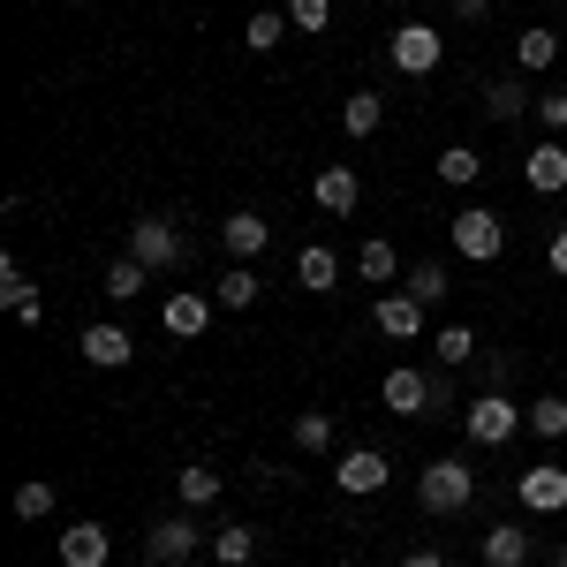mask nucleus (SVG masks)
<instances>
[{
	"label": "nucleus",
	"mask_w": 567,
	"mask_h": 567,
	"mask_svg": "<svg viewBox=\"0 0 567 567\" xmlns=\"http://www.w3.org/2000/svg\"><path fill=\"white\" fill-rule=\"evenodd\" d=\"M379 401H386L393 416H446V409H462L454 401V371H416V363H393L386 379H379Z\"/></svg>",
	"instance_id": "obj_1"
},
{
	"label": "nucleus",
	"mask_w": 567,
	"mask_h": 567,
	"mask_svg": "<svg viewBox=\"0 0 567 567\" xmlns=\"http://www.w3.org/2000/svg\"><path fill=\"white\" fill-rule=\"evenodd\" d=\"M416 507L424 515H470L477 507V470H470V454H439L416 470Z\"/></svg>",
	"instance_id": "obj_2"
},
{
	"label": "nucleus",
	"mask_w": 567,
	"mask_h": 567,
	"mask_svg": "<svg viewBox=\"0 0 567 567\" xmlns=\"http://www.w3.org/2000/svg\"><path fill=\"white\" fill-rule=\"evenodd\" d=\"M462 424H470V446H515V439L529 432L523 401H515V393H492V386L462 409Z\"/></svg>",
	"instance_id": "obj_3"
},
{
	"label": "nucleus",
	"mask_w": 567,
	"mask_h": 567,
	"mask_svg": "<svg viewBox=\"0 0 567 567\" xmlns=\"http://www.w3.org/2000/svg\"><path fill=\"white\" fill-rule=\"evenodd\" d=\"M446 243H454V258L492 265L499 250H507V219L492 213V205H462V213L446 219Z\"/></svg>",
	"instance_id": "obj_4"
},
{
	"label": "nucleus",
	"mask_w": 567,
	"mask_h": 567,
	"mask_svg": "<svg viewBox=\"0 0 567 567\" xmlns=\"http://www.w3.org/2000/svg\"><path fill=\"white\" fill-rule=\"evenodd\" d=\"M205 545H213V537L197 529V515H189V507H182V515H159V523L144 529V560H152V567H189Z\"/></svg>",
	"instance_id": "obj_5"
},
{
	"label": "nucleus",
	"mask_w": 567,
	"mask_h": 567,
	"mask_svg": "<svg viewBox=\"0 0 567 567\" xmlns=\"http://www.w3.org/2000/svg\"><path fill=\"white\" fill-rule=\"evenodd\" d=\"M515 499L529 507V523H560L567 515V462H529L515 477Z\"/></svg>",
	"instance_id": "obj_6"
},
{
	"label": "nucleus",
	"mask_w": 567,
	"mask_h": 567,
	"mask_svg": "<svg viewBox=\"0 0 567 567\" xmlns=\"http://www.w3.org/2000/svg\"><path fill=\"white\" fill-rule=\"evenodd\" d=\"M130 258H136V265H152V272H175V265L189 258V250H182L175 219L144 213V219H130Z\"/></svg>",
	"instance_id": "obj_7"
},
{
	"label": "nucleus",
	"mask_w": 567,
	"mask_h": 567,
	"mask_svg": "<svg viewBox=\"0 0 567 567\" xmlns=\"http://www.w3.org/2000/svg\"><path fill=\"white\" fill-rule=\"evenodd\" d=\"M386 61L401 69V76H432L439 61H446V39H439L432 23H401L386 39Z\"/></svg>",
	"instance_id": "obj_8"
},
{
	"label": "nucleus",
	"mask_w": 567,
	"mask_h": 567,
	"mask_svg": "<svg viewBox=\"0 0 567 567\" xmlns=\"http://www.w3.org/2000/svg\"><path fill=\"white\" fill-rule=\"evenodd\" d=\"M333 484H341L349 499H371V492L393 484V462L379 454V446H349V454H333Z\"/></svg>",
	"instance_id": "obj_9"
},
{
	"label": "nucleus",
	"mask_w": 567,
	"mask_h": 567,
	"mask_svg": "<svg viewBox=\"0 0 567 567\" xmlns=\"http://www.w3.org/2000/svg\"><path fill=\"white\" fill-rule=\"evenodd\" d=\"M477 553H484V567H529L537 560V529L529 523H492L477 537Z\"/></svg>",
	"instance_id": "obj_10"
},
{
	"label": "nucleus",
	"mask_w": 567,
	"mask_h": 567,
	"mask_svg": "<svg viewBox=\"0 0 567 567\" xmlns=\"http://www.w3.org/2000/svg\"><path fill=\"white\" fill-rule=\"evenodd\" d=\"M213 310H219V303L205 296V288H175V296L159 303V326H167L175 341H197V333L213 326Z\"/></svg>",
	"instance_id": "obj_11"
},
{
	"label": "nucleus",
	"mask_w": 567,
	"mask_h": 567,
	"mask_svg": "<svg viewBox=\"0 0 567 567\" xmlns=\"http://www.w3.org/2000/svg\"><path fill=\"white\" fill-rule=\"evenodd\" d=\"M523 114H537V99H529V76H515V69H507V76H492V84H484V122L515 130Z\"/></svg>",
	"instance_id": "obj_12"
},
{
	"label": "nucleus",
	"mask_w": 567,
	"mask_h": 567,
	"mask_svg": "<svg viewBox=\"0 0 567 567\" xmlns=\"http://www.w3.org/2000/svg\"><path fill=\"white\" fill-rule=\"evenodd\" d=\"M523 182L537 189V197H560V189H567V144H560V136H537V144H529Z\"/></svg>",
	"instance_id": "obj_13"
},
{
	"label": "nucleus",
	"mask_w": 567,
	"mask_h": 567,
	"mask_svg": "<svg viewBox=\"0 0 567 567\" xmlns=\"http://www.w3.org/2000/svg\"><path fill=\"white\" fill-rule=\"evenodd\" d=\"M114 560V529L106 523H69L61 529V567H106Z\"/></svg>",
	"instance_id": "obj_14"
},
{
	"label": "nucleus",
	"mask_w": 567,
	"mask_h": 567,
	"mask_svg": "<svg viewBox=\"0 0 567 567\" xmlns=\"http://www.w3.org/2000/svg\"><path fill=\"white\" fill-rule=\"evenodd\" d=\"M265 243H272V227H265V213H227V219H219V250H227L235 265H250V258L265 250Z\"/></svg>",
	"instance_id": "obj_15"
},
{
	"label": "nucleus",
	"mask_w": 567,
	"mask_h": 567,
	"mask_svg": "<svg viewBox=\"0 0 567 567\" xmlns=\"http://www.w3.org/2000/svg\"><path fill=\"white\" fill-rule=\"evenodd\" d=\"M310 197H318V213H355L363 205V175L355 167H318V182H310Z\"/></svg>",
	"instance_id": "obj_16"
},
{
	"label": "nucleus",
	"mask_w": 567,
	"mask_h": 567,
	"mask_svg": "<svg viewBox=\"0 0 567 567\" xmlns=\"http://www.w3.org/2000/svg\"><path fill=\"white\" fill-rule=\"evenodd\" d=\"M371 326H379L386 341H424V303H416V296H379V303H371Z\"/></svg>",
	"instance_id": "obj_17"
},
{
	"label": "nucleus",
	"mask_w": 567,
	"mask_h": 567,
	"mask_svg": "<svg viewBox=\"0 0 567 567\" xmlns=\"http://www.w3.org/2000/svg\"><path fill=\"white\" fill-rule=\"evenodd\" d=\"M76 349H84L91 371H122V363L136 355V341H130V326H84V341H76Z\"/></svg>",
	"instance_id": "obj_18"
},
{
	"label": "nucleus",
	"mask_w": 567,
	"mask_h": 567,
	"mask_svg": "<svg viewBox=\"0 0 567 567\" xmlns=\"http://www.w3.org/2000/svg\"><path fill=\"white\" fill-rule=\"evenodd\" d=\"M553 61H560V31L529 23L523 39H515V76H553Z\"/></svg>",
	"instance_id": "obj_19"
},
{
	"label": "nucleus",
	"mask_w": 567,
	"mask_h": 567,
	"mask_svg": "<svg viewBox=\"0 0 567 567\" xmlns=\"http://www.w3.org/2000/svg\"><path fill=\"white\" fill-rule=\"evenodd\" d=\"M219 492H227V477H219L213 462H182V470H175V499L189 507V515H197V507H213Z\"/></svg>",
	"instance_id": "obj_20"
},
{
	"label": "nucleus",
	"mask_w": 567,
	"mask_h": 567,
	"mask_svg": "<svg viewBox=\"0 0 567 567\" xmlns=\"http://www.w3.org/2000/svg\"><path fill=\"white\" fill-rule=\"evenodd\" d=\"M296 288H303V296H333V288H341V258H333L326 243H310L303 258H296Z\"/></svg>",
	"instance_id": "obj_21"
},
{
	"label": "nucleus",
	"mask_w": 567,
	"mask_h": 567,
	"mask_svg": "<svg viewBox=\"0 0 567 567\" xmlns=\"http://www.w3.org/2000/svg\"><path fill=\"white\" fill-rule=\"evenodd\" d=\"M355 280H371V288H393V280H401V250H393L386 235H371V243L355 250Z\"/></svg>",
	"instance_id": "obj_22"
},
{
	"label": "nucleus",
	"mask_w": 567,
	"mask_h": 567,
	"mask_svg": "<svg viewBox=\"0 0 567 567\" xmlns=\"http://www.w3.org/2000/svg\"><path fill=\"white\" fill-rule=\"evenodd\" d=\"M432 175L446 182V189H477V182H484V159L470 152V144H446V152L432 159Z\"/></svg>",
	"instance_id": "obj_23"
},
{
	"label": "nucleus",
	"mask_w": 567,
	"mask_h": 567,
	"mask_svg": "<svg viewBox=\"0 0 567 567\" xmlns=\"http://www.w3.org/2000/svg\"><path fill=\"white\" fill-rule=\"evenodd\" d=\"M409 296H416L424 310H439L446 296H454V272H446L439 258H416V265H409Z\"/></svg>",
	"instance_id": "obj_24"
},
{
	"label": "nucleus",
	"mask_w": 567,
	"mask_h": 567,
	"mask_svg": "<svg viewBox=\"0 0 567 567\" xmlns=\"http://www.w3.org/2000/svg\"><path fill=\"white\" fill-rule=\"evenodd\" d=\"M288 439H296V454H333V439H341V424H333V409H303Z\"/></svg>",
	"instance_id": "obj_25"
},
{
	"label": "nucleus",
	"mask_w": 567,
	"mask_h": 567,
	"mask_svg": "<svg viewBox=\"0 0 567 567\" xmlns=\"http://www.w3.org/2000/svg\"><path fill=\"white\" fill-rule=\"evenodd\" d=\"M258 296H265V280L250 272V265H227V272H219V288H213V303H219V310H250Z\"/></svg>",
	"instance_id": "obj_26"
},
{
	"label": "nucleus",
	"mask_w": 567,
	"mask_h": 567,
	"mask_svg": "<svg viewBox=\"0 0 567 567\" xmlns=\"http://www.w3.org/2000/svg\"><path fill=\"white\" fill-rule=\"evenodd\" d=\"M144 288H152V265H136L130 250H122V258L106 265V303H136Z\"/></svg>",
	"instance_id": "obj_27"
},
{
	"label": "nucleus",
	"mask_w": 567,
	"mask_h": 567,
	"mask_svg": "<svg viewBox=\"0 0 567 567\" xmlns=\"http://www.w3.org/2000/svg\"><path fill=\"white\" fill-rule=\"evenodd\" d=\"M379 122H386V99L379 91H349L341 99V130L349 136H379Z\"/></svg>",
	"instance_id": "obj_28"
},
{
	"label": "nucleus",
	"mask_w": 567,
	"mask_h": 567,
	"mask_svg": "<svg viewBox=\"0 0 567 567\" xmlns=\"http://www.w3.org/2000/svg\"><path fill=\"white\" fill-rule=\"evenodd\" d=\"M432 363H439V371L477 363V333H470V326H439V333H432Z\"/></svg>",
	"instance_id": "obj_29"
},
{
	"label": "nucleus",
	"mask_w": 567,
	"mask_h": 567,
	"mask_svg": "<svg viewBox=\"0 0 567 567\" xmlns=\"http://www.w3.org/2000/svg\"><path fill=\"white\" fill-rule=\"evenodd\" d=\"M213 560L219 567H250V560H258V529H243V523L213 529Z\"/></svg>",
	"instance_id": "obj_30"
},
{
	"label": "nucleus",
	"mask_w": 567,
	"mask_h": 567,
	"mask_svg": "<svg viewBox=\"0 0 567 567\" xmlns=\"http://www.w3.org/2000/svg\"><path fill=\"white\" fill-rule=\"evenodd\" d=\"M288 31H296V23H288V8H258V16L243 23V45H250V53H272Z\"/></svg>",
	"instance_id": "obj_31"
},
{
	"label": "nucleus",
	"mask_w": 567,
	"mask_h": 567,
	"mask_svg": "<svg viewBox=\"0 0 567 567\" xmlns=\"http://www.w3.org/2000/svg\"><path fill=\"white\" fill-rule=\"evenodd\" d=\"M523 416L537 439H567V393H537V401H523Z\"/></svg>",
	"instance_id": "obj_32"
},
{
	"label": "nucleus",
	"mask_w": 567,
	"mask_h": 567,
	"mask_svg": "<svg viewBox=\"0 0 567 567\" xmlns=\"http://www.w3.org/2000/svg\"><path fill=\"white\" fill-rule=\"evenodd\" d=\"M53 499H61L53 477H23V484H16V515H23V523H45V515H53Z\"/></svg>",
	"instance_id": "obj_33"
},
{
	"label": "nucleus",
	"mask_w": 567,
	"mask_h": 567,
	"mask_svg": "<svg viewBox=\"0 0 567 567\" xmlns=\"http://www.w3.org/2000/svg\"><path fill=\"white\" fill-rule=\"evenodd\" d=\"M0 303L8 310H23V303H39V288H31V272L16 258H0Z\"/></svg>",
	"instance_id": "obj_34"
},
{
	"label": "nucleus",
	"mask_w": 567,
	"mask_h": 567,
	"mask_svg": "<svg viewBox=\"0 0 567 567\" xmlns=\"http://www.w3.org/2000/svg\"><path fill=\"white\" fill-rule=\"evenodd\" d=\"M288 23H296V31H310V39H318V31H326V23H333V0H288Z\"/></svg>",
	"instance_id": "obj_35"
},
{
	"label": "nucleus",
	"mask_w": 567,
	"mask_h": 567,
	"mask_svg": "<svg viewBox=\"0 0 567 567\" xmlns=\"http://www.w3.org/2000/svg\"><path fill=\"white\" fill-rule=\"evenodd\" d=\"M537 130H545V136L567 130V91H545V99H537Z\"/></svg>",
	"instance_id": "obj_36"
},
{
	"label": "nucleus",
	"mask_w": 567,
	"mask_h": 567,
	"mask_svg": "<svg viewBox=\"0 0 567 567\" xmlns=\"http://www.w3.org/2000/svg\"><path fill=\"white\" fill-rule=\"evenodd\" d=\"M484 379H492V393H507V379H515V355H492V363H484Z\"/></svg>",
	"instance_id": "obj_37"
},
{
	"label": "nucleus",
	"mask_w": 567,
	"mask_h": 567,
	"mask_svg": "<svg viewBox=\"0 0 567 567\" xmlns=\"http://www.w3.org/2000/svg\"><path fill=\"white\" fill-rule=\"evenodd\" d=\"M393 567H446V553H439V545H416V553H401Z\"/></svg>",
	"instance_id": "obj_38"
},
{
	"label": "nucleus",
	"mask_w": 567,
	"mask_h": 567,
	"mask_svg": "<svg viewBox=\"0 0 567 567\" xmlns=\"http://www.w3.org/2000/svg\"><path fill=\"white\" fill-rule=\"evenodd\" d=\"M545 265H553V272L567 280V227H553V243H545Z\"/></svg>",
	"instance_id": "obj_39"
},
{
	"label": "nucleus",
	"mask_w": 567,
	"mask_h": 567,
	"mask_svg": "<svg viewBox=\"0 0 567 567\" xmlns=\"http://www.w3.org/2000/svg\"><path fill=\"white\" fill-rule=\"evenodd\" d=\"M454 16H462V23H484V16H492V0H454Z\"/></svg>",
	"instance_id": "obj_40"
},
{
	"label": "nucleus",
	"mask_w": 567,
	"mask_h": 567,
	"mask_svg": "<svg viewBox=\"0 0 567 567\" xmlns=\"http://www.w3.org/2000/svg\"><path fill=\"white\" fill-rule=\"evenodd\" d=\"M545 567H567V545H553V553H545Z\"/></svg>",
	"instance_id": "obj_41"
},
{
	"label": "nucleus",
	"mask_w": 567,
	"mask_h": 567,
	"mask_svg": "<svg viewBox=\"0 0 567 567\" xmlns=\"http://www.w3.org/2000/svg\"><path fill=\"white\" fill-rule=\"evenodd\" d=\"M341 567H363V560H341Z\"/></svg>",
	"instance_id": "obj_42"
}]
</instances>
